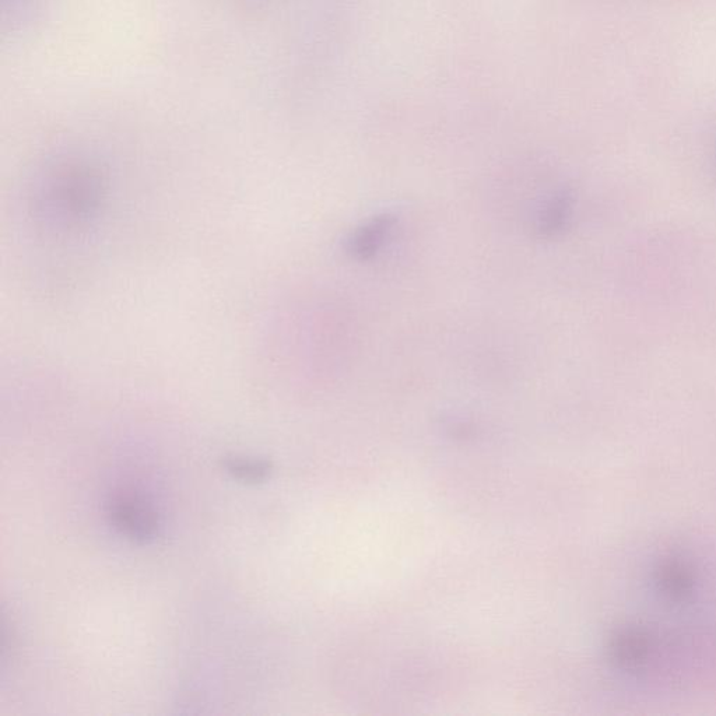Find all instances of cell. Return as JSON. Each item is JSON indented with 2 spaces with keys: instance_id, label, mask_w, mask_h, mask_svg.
<instances>
[{
  "instance_id": "obj_1",
  "label": "cell",
  "mask_w": 716,
  "mask_h": 716,
  "mask_svg": "<svg viewBox=\"0 0 716 716\" xmlns=\"http://www.w3.org/2000/svg\"><path fill=\"white\" fill-rule=\"evenodd\" d=\"M110 178L96 161L69 157L34 179L27 207L38 230L58 238L86 234L103 216Z\"/></svg>"
},
{
  "instance_id": "obj_2",
  "label": "cell",
  "mask_w": 716,
  "mask_h": 716,
  "mask_svg": "<svg viewBox=\"0 0 716 716\" xmlns=\"http://www.w3.org/2000/svg\"><path fill=\"white\" fill-rule=\"evenodd\" d=\"M111 525L136 543H149L159 535L160 519L145 496L133 490L112 494L107 503Z\"/></svg>"
},
{
  "instance_id": "obj_3",
  "label": "cell",
  "mask_w": 716,
  "mask_h": 716,
  "mask_svg": "<svg viewBox=\"0 0 716 716\" xmlns=\"http://www.w3.org/2000/svg\"><path fill=\"white\" fill-rule=\"evenodd\" d=\"M395 224L396 217L391 213L379 214L374 219L368 220L347 238L345 244L347 254L357 261H367L372 258L384 247Z\"/></svg>"
},
{
  "instance_id": "obj_4",
  "label": "cell",
  "mask_w": 716,
  "mask_h": 716,
  "mask_svg": "<svg viewBox=\"0 0 716 716\" xmlns=\"http://www.w3.org/2000/svg\"><path fill=\"white\" fill-rule=\"evenodd\" d=\"M571 200L567 193H558L543 207L537 219V228L542 235H553L564 227L570 213Z\"/></svg>"
},
{
  "instance_id": "obj_5",
  "label": "cell",
  "mask_w": 716,
  "mask_h": 716,
  "mask_svg": "<svg viewBox=\"0 0 716 716\" xmlns=\"http://www.w3.org/2000/svg\"><path fill=\"white\" fill-rule=\"evenodd\" d=\"M227 472L242 482L258 483L265 480L270 473L268 462L256 459L233 458L226 462Z\"/></svg>"
}]
</instances>
